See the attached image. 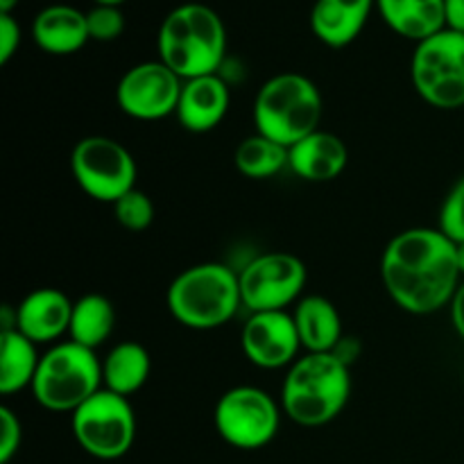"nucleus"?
Instances as JSON below:
<instances>
[{"mask_svg":"<svg viewBox=\"0 0 464 464\" xmlns=\"http://www.w3.org/2000/svg\"><path fill=\"white\" fill-rule=\"evenodd\" d=\"M381 279L401 311L430 315L451 306L462 284L458 245L438 227H412L394 236L381 256Z\"/></svg>","mask_w":464,"mask_h":464,"instance_id":"nucleus-1","label":"nucleus"},{"mask_svg":"<svg viewBox=\"0 0 464 464\" xmlns=\"http://www.w3.org/2000/svg\"><path fill=\"white\" fill-rule=\"evenodd\" d=\"M352 397V370L335 352L304 353L285 372L281 411L304 429L334 421Z\"/></svg>","mask_w":464,"mask_h":464,"instance_id":"nucleus-2","label":"nucleus"},{"mask_svg":"<svg viewBox=\"0 0 464 464\" xmlns=\"http://www.w3.org/2000/svg\"><path fill=\"white\" fill-rule=\"evenodd\" d=\"M157 50L159 59L184 82L213 75L225 62V23L208 5H179L163 18L157 34Z\"/></svg>","mask_w":464,"mask_h":464,"instance_id":"nucleus-3","label":"nucleus"},{"mask_svg":"<svg viewBox=\"0 0 464 464\" xmlns=\"http://www.w3.org/2000/svg\"><path fill=\"white\" fill-rule=\"evenodd\" d=\"M166 304L170 315L186 329H220L243 306L238 272L213 261L186 267L168 285Z\"/></svg>","mask_w":464,"mask_h":464,"instance_id":"nucleus-4","label":"nucleus"},{"mask_svg":"<svg viewBox=\"0 0 464 464\" xmlns=\"http://www.w3.org/2000/svg\"><path fill=\"white\" fill-rule=\"evenodd\" d=\"M324 102L311 77L302 72H279L258 89L254 98V125L258 134L293 148L320 130Z\"/></svg>","mask_w":464,"mask_h":464,"instance_id":"nucleus-5","label":"nucleus"},{"mask_svg":"<svg viewBox=\"0 0 464 464\" xmlns=\"http://www.w3.org/2000/svg\"><path fill=\"white\" fill-rule=\"evenodd\" d=\"M32 397L53 412H75L102 390V361L93 349L82 344L57 343L41 356L32 381Z\"/></svg>","mask_w":464,"mask_h":464,"instance_id":"nucleus-6","label":"nucleus"},{"mask_svg":"<svg viewBox=\"0 0 464 464\" xmlns=\"http://www.w3.org/2000/svg\"><path fill=\"white\" fill-rule=\"evenodd\" d=\"M411 80L426 104L442 111L464 107V34L442 30L415 45Z\"/></svg>","mask_w":464,"mask_h":464,"instance_id":"nucleus-7","label":"nucleus"},{"mask_svg":"<svg viewBox=\"0 0 464 464\" xmlns=\"http://www.w3.org/2000/svg\"><path fill=\"white\" fill-rule=\"evenodd\" d=\"M71 172L82 190L95 202L113 204L136 188V168L130 150L109 136H84L71 152Z\"/></svg>","mask_w":464,"mask_h":464,"instance_id":"nucleus-8","label":"nucleus"},{"mask_svg":"<svg viewBox=\"0 0 464 464\" xmlns=\"http://www.w3.org/2000/svg\"><path fill=\"white\" fill-rule=\"evenodd\" d=\"M71 424L77 444L98 460H118L134 447L136 415L130 399L104 388L72 412Z\"/></svg>","mask_w":464,"mask_h":464,"instance_id":"nucleus-9","label":"nucleus"},{"mask_svg":"<svg viewBox=\"0 0 464 464\" xmlns=\"http://www.w3.org/2000/svg\"><path fill=\"white\" fill-rule=\"evenodd\" d=\"M213 424L229 447L256 451L276 438L281 426V403L266 390L254 385H236L216 403Z\"/></svg>","mask_w":464,"mask_h":464,"instance_id":"nucleus-10","label":"nucleus"},{"mask_svg":"<svg viewBox=\"0 0 464 464\" xmlns=\"http://www.w3.org/2000/svg\"><path fill=\"white\" fill-rule=\"evenodd\" d=\"M240 297L249 313L288 311L302 299L308 270L299 256L290 252H266L254 256L238 272Z\"/></svg>","mask_w":464,"mask_h":464,"instance_id":"nucleus-11","label":"nucleus"},{"mask_svg":"<svg viewBox=\"0 0 464 464\" xmlns=\"http://www.w3.org/2000/svg\"><path fill=\"white\" fill-rule=\"evenodd\" d=\"M181 86L184 80L161 59L136 63L118 80L116 104L134 121H161L175 116Z\"/></svg>","mask_w":464,"mask_h":464,"instance_id":"nucleus-12","label":"nucleus"},{"mask_svg":"<svg viewBox=\"0 0 464 464\" xmlns=\"http://www.w3.org/2000/svg\"><path fill=\"white\" fill-rule=\"evenodd\" d=\"M240 347L258 370H288L304 349L293 313L288 311L249 313L240 334Z\"/></svg>","mask_w":464,"mask_h":464,"instance_id":"nucleus-13","label":"nucleus"},{"mask_svg":"<svg viewBox=\"0 0 464 464\" xmlns=\"http://www.w3.org/2000/svg\"><path fill=\"white\" fill-rule=\"evenodd\" d=\"M72 304L57 288H36L16 306V331L34 344H48L68 334Z\"/></svg>","mask_w":464,"mask_h":464,"instance_id":"nucleus-14","label":"nucleus"},{"mask_svg":"<svg viewBox=\"0 0 464 464\" xmlns=\"http://www.w3.org/2000/svg\"><path fill=\"white\" fill-rule=\"evenodd\" d=\"M229 86L218 72L193 77L181 86L175 116L184 130L193 131V134H207V131L220 127L229 111Z\"/></svg>","mask_w":464,"mask_h":464,"instance_id":"nucleus-15","label":"nucleus"},{"mask_svg":"<svg viewBox=\"0 0 464 464\" xmlns=\"http://www.w3.org/2000/svg\"><path fill=\"white\" fill-rule=\"evenodd\" d=\"M349 163L347 143L334 131L317 130L295 143L288 154V168L304 181L324 184L338 179Z\"/></svg>","mask_w":464,"mask_h":464,"instance_id":"nucleus-16","label":"nucleus"},{"mask_svg":"<svg viewBox=\"0 0 464 464\" xmlns=\"http://www.w3.org/2000/svg\"><path fill=\"white\" fill-rule=\"evenodd\" d=\"M32 39L48 54H75L91 41L86 12L71 5H48L32 21Z\"/></svg>","mask_w":464,"mask_h":464,"instance_id":"nucleus-17","label":"nucleus"},{"mask_svg":"<svg viewBox=\"0 0 464 464\" xmlns=\"http://www.w3.org/2000/svg\"><path fill=\"white\" fill-rule=\"evenodd\" d=\"M376 0H315L311 30L329 48L353 44L365 30Z\"/></svg>","mask_w":464,"mask_h":464,"instance_id":"nucleus-18","label":"nucleus"},{"mask_svg":"<svg viewBox=\"0 0 464 464\" xmlns=\"http://www.w3.org/2000/svg\"><path fill=\"white\" fill-rule=\"evenodd\" d=\"M293 320L306 353H331L344 340L343 317L334 302L322 295H306L293 308Z\"/></svg>","mask_w":464,"mask_h":464,"instance_id":"nucleus-19","label":"nucleus"},{"mask_svg":"<svg viewBox=\"0 0 464 464\" xmlns=\"http://www.w3.org/2000/svg\"><path fill=\"white\" fill-rule=\"evenodd\" d=\"M385 25L415 44L447 30L444 0H376Z\"/></svg>","mask_w":464,"mask_h":464,"instance_id":"nucleus-20","label":"nucleus"},{"mask_svg":"<svg viewBox=\"0 0 464 464\" xmlns=\"http://www.w3.org/2000/svg\"><path fill=\"white\" fill-rule=\"evenodd\" d=\"M152 372V358L140 343L127 340L116 344L102 361V388L130 399L145 388Z\"/></svg>","mask_w":464,"mask_h":464,"instance_id":"nucleus-21","label":"nucleus"},{"mask_svg":"<svg viewBox=\"0 0 464 464\" xmlns=\"http://www.w3.org/2000/svg\"><path fill=\"white\" fill-rule=\"evenodd\" d=\"M113 326H116V311L111 299L100 293H89L72 304L68 338L95 352L111 338Z\"/></svg>","mask_w":464,"mask_h":464,"instance_id":"nucleus-22","label":"nucleus"},{"mask_svg":"<svg viewBox=\"0 0 464 464\" xmlns=\"http://www.w3.org/2000/svg\"><path fill=\"white\" fill-rule=\"evenodd\" d=\"M39 361L41 356L32 340H27L18 331H3L0 334V392L9 397V394L32 388Z\"/></svg>","mask_w":464,"mask_h":464,"instance_id":"nucleus-23","label":"nucleus"},{"mask_svg":"<svg viewBox=\"0 0 464 464\" xmlns=\"http://www.w3.org/2000/svg\"><path fill=\"white\" fill-rule=\"evenodd\" d=\"M290 150L263 134L245 136L234 152V166L247 179H270L288 168Z\"/></svg>","mask_w":464,"mask_h":464,"instance_id":"nucleus-24","label":"nucleus"},{"mask_svg":"<svg viewBox=\"0 0 464 464\" xmlns=\"http://www.w3.org/2000/svg\"><path fill=\"white\" fill-rule=\"evenodd\" d=\"M113 216H116L118 225L127 231H145L152 227L154 222V204L148 193L139 188H131L130 193L122 195L118 202L111 204Z\"/></svg>","mask_w":464,"mask_h":464,"instance_id":"nucleus-25","label":"nucleus"},{"mask_svg":"<svg viewBox=\"0 0 464 464\" xmlns=\"http://www.w3.org/2000/svg\"><path fill=\"white\" fill-rule=\"evenodd\" d=\"M438 229L456 245L464 243V175L449 188L444 198Z\"/></svg>","mask_w":464,"mask_h":464,"instance_id":"nucleus-26","label":"nucleus"},{"mask_svg":"<svg viewBox=\"0 0 464 464\" xmlns=\"http://www.w3.org/2000/svg\"><path fill=\"white\" fill-rule=\"evenodd\" d=\"M86 25L93 41H116L125 32V14L121 12V7L95 5L86 12Z\"/></svg>","mask_w":464,"mask_h":464,"instance_id":"nucleus-27","label":"nucleus"},{"mask_svg":"<svg viewBox=\"0 0 464 464\" xmlns=\"http://www.w3.org/2000/svg\"><path fill=\"white\" fill-rule=\"evenodd\" d=\"M23 442V424L9 406H0V464H9Z\"/></svg>","mask_w":464,"mask_h":464,"instance_id":"nucleus-28","label":"nucleus"},{"mask_svg":"<svg viewBox=\"0 0 464 464\" xmlns=\"http://www.w3.org/2000/svg\"><path fill=\"white\" fill-rule=\"evenodd\" d=\"M21 45V25L12 14H0V63H9Z\"/></svg>","mask_w":464,"mask_h":464,"instance_id":"nucleus-29","label":"nucleus"},{"mask_svg":"<svg viewBox=\"0 0 464 464\" xmlns=\"http://www.w3.org/2000/svg\"><path fill=\"white\" fill-rule=\"evenodd\" d=\"M444 18H447V30L464 34V0H444Z\"/></svg>","mask_w":464,"mask_h":464,"instance_id":"nucleus-30","label":"nucleus"},{"mask_svg":"<svg viewBox=\"0 0 464 464\" xmlns=\"http://www.w3.org/2000/svg\"><path fill=\"white\" fill-rule=\"evenodd\" d=\"M449 308H451L453 329H456V334L464 340V279H462L460 288H458L456 295H453L451 306H449Z\"/></svg>","mask_w":464,"mask_h":464,"instance_id":"nucleus-31","label":"nucleus"},{"mask_svg":"<svg viewBox=\"0 0 464 464\" xmlns=\"http://www.w3.org/2000/svg\"><path fill=\"white\" fill-rule=\"evenodd\" d=\"M16 5L18 0H0V14H12Z\"/></svg>","mask_w":464,"mask_h":464,"instance_id":"nucleus-32","label":"nucleus"},{"mask_svg":"<svg viewBox=\"0 0 464 464\" xmlns=\"http://www.w3.org/2000/svg\"><path fill=\"white\" fill-rule=\"evenodd\" d=\"M95 5H109V7H121L125 0H93Z\"/></svg>","mask_w":464,"mask_h":464,"instance_id":"nucleus-33","label":"nucleus"},{"mask_svg":"<svg viewBox=\"0 0 464 464\" xmlns=\"http://www.w3.org/2000/svg\"><path fill=\"white\" fill-rule=\"evenodd\" d=\"M458 258H460V270H462V279H464V243L458 245Z\"/></svg>","mask_w":464,"mask_h":464,"instance_id":"nucleus-34","label":"nucleus"}]
</instances>
